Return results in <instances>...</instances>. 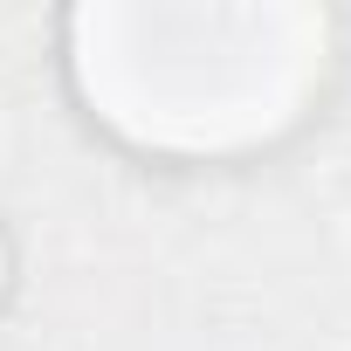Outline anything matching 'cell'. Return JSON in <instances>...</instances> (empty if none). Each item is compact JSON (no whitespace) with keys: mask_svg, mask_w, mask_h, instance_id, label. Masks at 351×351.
<instances>
[{"mask_svg":"<svg viewBox=\"0 0 351 351\" xmlns=\"http://www.w3.org/2000/svg\"><path fill=\"white\" fill-rule=\"evenodd\" d=\"M62 69L90 124L145 158L221 165L282 145L337 69L324 8H76Z\"/></svg>","mask_w":351,"mask_h":351,"instance_id":"cell-1","label":"cell"},{"mask_svg":"<svg viewBox=\"0 0 351 351\" xmlns=\"http://www.w3.org/2000/svg\"><path fill=\"white\" fill-rule=\"evenodd\" d=\"M8 289H14V241H8V228H0V303H8Z\"/></svg>","mask_w":351,"mask_h":351,"instance_id":"cell-2","label":"cell"}]
</instances>
